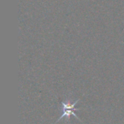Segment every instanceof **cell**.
<instances>
[{
    "label": "cell",
    "instance_id": "obj_1",
    "mask_svg": "<svg viewBox=\"0 0 124 124\" xmlns=\"http://www.w3.org/2000/svg\"><path fill=\"white\" fill-rule=\"evenodd\" d=\"M77 103H78V100H77L76 102L73 103V104L62 102V116H60V119L57 120V121H60V120H61V119H62V118H64V117H69L70 115H73V116H74L75 117H76L77 119H79L78 117L76 116V114L75 112H74V111H76V110H79V109L75 108V106H76V105Z\"/></svg>",
    "mask_w": 124,
    "mask_h": 124
}]
</instances>
